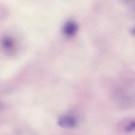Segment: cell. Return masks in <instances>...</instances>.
Here are the masks:
<instances>
[{"mask_svg": "<svg viewBox=\"0 0 135 135\" xmlns=\"http://www.w3.org/2000/svg\"><path fill=\"white\" fill-rule=\"evenodd\" d=\"M57 123L60 127L66 129H73L78 125L77 119L70 115H64L60 116L58 119Z\"/></svg>", "mask_w": 135, "mask_h": 135, "instance_id": "6da1fadb", "label": "cell"}, {"mask_svg": "<svg viewBox=\"0 0 135 135\" xmlns=\"http://www.w3.org/2000/svg\"><path fill=\"white\" fill-rule=\"evenodd\" d=\"M76 25H74L72 22H70V24L66 25V26H65V31L66 32V34L68 35H73V33L76 32Z\"/></svg>", "mask_w": 135, "mask_h": 135, "instance_id": "7a4b0ae2", "label": "cell"}]
</instances>
